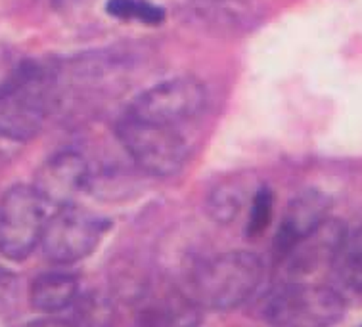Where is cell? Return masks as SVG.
I'll return each mask as SVG.
<instances>
[{"instance_id": "30bf717a", "label": "cell", "mask_w": 362, "mask_h": 327, "mask_svg": "<svg viewBox=\"0 0 362 327\" xmlns=\"http://www.w3.org/2000/svg\"><path fill=\"white\" fill-rule=\"evenodd\" d=\"M329 205V197L318 190H307L291 199L274 237V251L280 261L305 236H309L313 230L328 220Z\"/></svg>"}, {"instance_id": "9a60e30c", "label": "cell", "mask_w": 362, "mask_h": 327, "mask_svg": "<svg viewBox=\"0 0 362 327\" xmlns=\"http://www.w3.org/2000/svg\"><path fill=\"white\" fill-rule=\"evenodd\" d=\"M334 266L343 285L353 293L362 295V228L345 236Z\"/></svg>"}, {"instance_id": "8fae6325", "label": "cell", "mask_w": 362, "mask_h": 327, "mask_svg": "<svg viewBox=\"0 0 362 327\" xmlns=\"http://www.w3.org/2000/svg\"><path fill=\"white\" fill-rule=\"evenodd\" d=\"M199 323L202 307L178 291L148 297L136 312L139 327H199Z\"/></svg>"}, {"instance_id": "ac0fdd59", "label": "cell", "mask_w": 362, "mask_h": 327, "mask_svg": "<svg viewBox=\"0 0 362 327\" xmlns=\"http://www.w3.org/2000/svg\"><path fill=\"white\" fill-rule=\"evenodd\" d=\"M23 327H73L71 321L59 320V318H40V320H33L25 323Z\"/></svg>"}, {"instance_id": "2e32d148", "label": "cell", "mask_w": 362, "mask_h": 327, "mask_svg": "<svg viewBox=\"0 0 362 327\" xmlns=\"http://www.w3.org/2000/svg\"><path fill=\"white\" fill-rule=\"evenodd\" d=\"M107 13L117 20L140 21L144 25H159L165 20V10L148 0H110Z\"/></svg>"}, {"instance_id": "d6986e66", "label": "cell", "mask_w": 362, "mask_h": 327, "mask_svg": "<svg viewBox=\"0 0 362 327\" xmlns=\"http://www.w3.org/2000/svg\"><path fill=\"white\" fill-rule=\"evenodd\" d=\"M69 2H73V0H54V4H56V6H66V4H69Z\"/></svg>"}, {"instance_id": "8992f818", "label": "cell", "mask_w": 362, "mask_h": 327, "mask_svg": "<svg viewBox=\"0 0 362 327\" xmlns=\"http://www.w3.org/2000/svg\"><path fill=\"white\" fill-rule=\"evenodd\" d=\"M33 186H12L0 197V255L20 262L40 245L47 213Z\"/></svg>"}, {"instance_id": "7a4b0ae2", "label": "cell", "mask_w": 362, "mask_h": 327, "mask_svg": "<svg viewBox=\"0 0 362 327\" xmlns=\"http://www.w3.org/2000/svg\"><path fill=\"white\" fill-rule=\"evenodd\" d=\"M263 280V261L250 251H230L204 262L192 278V299L202 308L232 310L244 304Z\"/></svg>"}, {"instance_id": "ba28073f", "label": "cell", "mask_w": 362, "mask_h": 327, "mask_svg": "<svg viewBox=\"0 0 362 327\" xmlns=\"http://www.w3.org/2000/svg\"><path fill=\"white\" fill-rule=\"evenodd\" d=\"M90 182V170L77 151H62L42 165L35 177V191L48 205H73Z\"/></svg>"}, {"instance_id": "5bb4252c", "label": "cell", "mask_w": 362, "mask_h": 327, "mask_svg": "<svg viewBox=\"0 0 362 327\" xmlns=\"http://www.w3.org/2000/svg\"><path fill=\"white\" fill-rule=\"evenodd\" d=\"M73 327H113L115 323V307L110 297L100 291L85 293L73 302Z\"/></svg>"}, {"instance_id": "5b68a950", "label": "cell", "mask_w": 362, "mask_h": 327, "mask_svg": "<svg viewBox=\"0 0 362 327\" xmlns=\"http://www.w3.org/2000/svg\"><path fill=\"white\" fill-rule=\"evenodd\" d=\"M107 228L110 224L102 216L75 203L64 205L47 218L40 247L50 262L73 264L93 255Z\"/></svg>"}, {"instance_id": "6da1fadb", "label": "cell", "mask_w": 362, "mask_h": 327, "mask_svg": "<svg viewBox=\"0 0 362 327\" xmlns=\"http://www.w3.org/2000/svg\"><path fill=\"white\" fill-rule=\"evenodd\" d=\"M54 102V77L47 67L20 64L0 85V138L29 142L45 126Z\"/></svg>"}, {"instance_id": "277c9868", "label": "cell", "mask_w": 362, "mask_h": 327, "mask_svg": "<svg viewBox=\"0 0 362 327\" xmlns=\"http://www.w3.org/2000/svg\"><path fill=\"white\" fill-rule=\"evenodd\" d=\"M115 132L132 161L153 177H173L188 157L185 138L173 126L140 121L125 113Z\"/></svg>"}, {"instance_id": "3957f363", "label": "cell", "mask_w": 362, "mask_h": 327, "mask_svg": "<svg viewBox=\"0 0 362 327\" xmlns=\"http://www.w3.org/2000/svg\"><path fill=\"white\" fill-rule=\"evenodd\" d=\"M343 314L341 295L318 283H288L270 295L264 307V318L272 327H332Z\"/></svg>"}, {"instance_id": "e0dca14e", "label": "cell", "mask_w": 362, "mask_h": 327, "mask_svg": "<svg viewBox=\"0 0 362 327\" xmlns=\"http://www.w3.org/2000/svg\"><path fill=\"white\" fill-rule=\"evenodd\" d=\"M272 210H274V194L269 186H261L250 199V215L245 226L247 237L263 236L272 222Z\"/></svg>"}, {"instance_id": "52a82bcc", "label": "cell", "mask_w": 362, "mask_h": 327, "mask_svg": "<svg viewBox=\"0 0 362 327\" xmlns=\"http://www.w3.org/2000/svg\"><path fill=\"white\" fill-rule=\"evenodd\" d=\"M205 100L207 94L199 81L178 77L163 81L142 92L127 113L140 121L177 129L178 124L198 117L204 109Z\"/></svg>"}, {"instance_id": "4fadbf2b", "label": "cell", "mask_w": 362, "mask_h": 327, "mask_svg": "<svg viewBox=\"0 0 362 327\" xmlns=\"http://www.w3.org/2000/svg\"><path fill=\"white\" fill-rule=\"evenodd\" d=\"M247 184L242 178H226L209 191L207 213L218 224H230L236 220L247 196Z\"/></svg>"}, {"instance_id": "9c48e42d", "label": "cell", "mask_w": 362, "mask_h": 327, "mask_svg": "<svg viewBox=\"0 0 362 327\" xmlns=\"http://www.w3.org/2000/svg\"><path fill=\"white\" fill-rule=\"evenodd\" d=\"M347 232L341 222L337 220H324L316 230H313L309 236H305L296 247L291 249L288 255L284 256L282 262L291 278H305V275L315 274L316 270L322 266L334 264L343 239Z\"/></svg>"}, {"instance_id": "7c38bea8", "label": "cell", "mask_w": 362, "mask_h": 327, "mask_svg": "<svg viewBox=\"0 0 362 327\" xmlns=\"http://www.w3.org/2000/svg\"><path fill=\"white\" fill-rule=\"evenodd\" d=\"M79 297L77 278L64 272H50L39 275L29 289L31 307L45 314H56L71 308Z\"/></svg>"}]
</instances>
